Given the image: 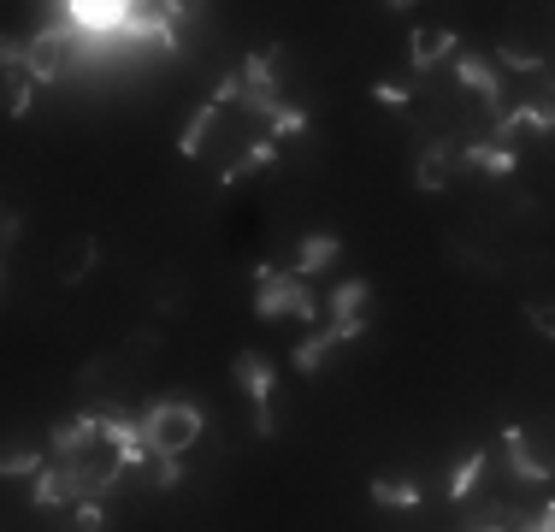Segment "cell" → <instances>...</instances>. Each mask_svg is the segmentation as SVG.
<instances>
[{"mask_svg":"<svg viewBox=\"0 0 555 532\" xmlns=\"http://www.w3.org/2000/svg\"><path fill=\"white\" fill-rule=\"evenodd\" d=\"M272 160H278V148H272V142H254V148H248L243 160H237V166L225 172V184H243V178L254 172V166H272Z\"/></svg>","mask_w":555,"mask_h":532,"instance_id":"cell-13","label":"cell"},{"mask_svg":"<svg viewBox=\"0 0 555 532\" xmlns=\"http://www.w3.org/2000/svg\"><path fill=\"white\" fill-rule=\"evenodd\" d=\"M455 48V36L449 30H426V36H414V66H432L437 54H449Z\"/></svg>","mask_w":555,"mask_h":532,"instance_id":"cell-14","label":"cell"},{"mask_svg":"<svg viewBox=\"0 0 555 532\" xmlns=\"http://www.w3.org/2000/svg\"><path fill=\"white\" fill-rule=\"evenodd\" d=\"M532 326H538L544 337H555V308H544V302H538V308H532Z\"/></svg>","mask_w":555,"mask_h":532,"instance_id":"cell-22","label":"cell"},{"mask_svg":"<svg viewBox=\"0 0 555 532\" xmlns=\"http://www.w3.org/2000/svg\"><path fill=\"white\" fill-rule=\"evenodd\" d=\"M254 314H260V320H272V314L313 320L319 308H313V296L302 290V278H296V272H266V266H260V302H254Z\"/></svg>","mask_w":555,"mask_h":532,"instance_id":"cell-2","label":"cell"},{"mask_svg":"<svg viewBox=\"0 0 555 532\" xmlns=\"http://www.w3.org/2000/svg\"><path fill=\"white\" fill-rule=\"evenodd\" d=\"M496 131L514 136V131H555V107L550 101H526V107H508L502 119H496Z\"/></svg>","mask_w":555,"mask_h":532,"instance_id":"cell-5","label":"cell"},{"mask_svg":"<svg viewBox=\"0 0 555 532\" xmlns=\"http://www.w3.org/2000/svg\"><path fill=\"white\" fill-rule=\"evenodd\" d=\"M331 308H337V326L355 337L361 332V308H367V284H343V290L331 296Z\"/></svg>","mask_w":555,"mask_h":532,"instance_id":"cell-7","label":"cell"},{"mask_svg":"<svg viewBox=\"0 0 555 532\" xmlns=\"http://www.w3.org/2000/svg\"><path fill=\"white\" fill-rule=\"evenodd\" d=\"M237 379H243V391L260 402V432H272V414H266V397H272V373H266V361L260 355H237Z\"/></svg>","mask_w":555,"mask_h":532,"instance_id":"cell-4","label":"cell"},{"mask_svg":"<svg viewBox=\"0 0 555 532\" xmlns=\"http://www.w3.org/2000/svg\"><path fill=\"white\" fill-rule=\"evenodd\" d=\"M449 166H461V154H455V148H432V154L420 160V190H443Z\"/></svg>","mask_w":555,"mask_h":532,"instance_id":"cell-9","label":"cell"},{"mask_svg":"<svg viewBox=\"0 0 555 532\" xmlns=\"http://www.w3.org/2000/svg\"><path fill=\"white\" fill-rule=\"evenodd\" d=\"M461 160H473L479 172H514V148H502V142H485V148H467Z\"/></svg>","mask_w":555,"mask_h":532,"instance_id":"cell-10","label":"cell"},{"mask_svg":"<svg viewBox=\"0 0 555 532\" xmlns=\"http://www.w3.org/2000/svg\"><path fill=\"white\" fill-rule=\"evenodd\" d=\"M331 255H337V243H331V237H308V243H302V261H296V278H302V272H319V266H331Z\"/></svg>","mask_w":555,"mask_h":532,"instance_id":"cell-15","label":"cell"},{"mask_svg":"<svg viewBox=\"0 0 555 532\" xmlns=\"http://www.w3.org/2000/svg\"><path fill=\"white\" fill-rule=\"evenodd\" d=\"M508 462H514L520 479H532V485H538V479H550V467H538L532 456H526V432H508Z\"/></svg>","mask_w":555,"mask_h":532,"instance_id":"cell-12","label":"cell"},{"mask_svg":"<svg viewBox=\"0 0 555 532\" xmlns=\"http://www.w3.org/2000/svg\"><path fill=\"white\" fill-rule=\"evenodd\" d=\"M479 473H485V456H467V467H455V485H449V491H455V497H467Z\"/></svg>","mask_w":555,"mask_h":532,"instance_id":"cell-18","label":"cell"},{"mask_svg":"<svg viewBox=\"0 0 555 532\" xmlns=\"http://www.w3.org/2000/svg\"><path fill=\"white\" fill-rule=\"evenodd\" d=\"M30 107V66L24 54H6V113H24Z\"/></svg>","mask_w":555,"mask_h":532,"instance_id":"cell-8","label":"cell"},{"mask_svg":"<svg viewBox=\"0 0 555 532\" xmlns=\"http://www.w3.org/2000/svg\"><path fill=\"white\" fill-rule=\"evenodd\" d=\"M148 473H154V485H160V491L184 485V462H178V456H154V462H148Z\"/></svg>","mask_w":555,"mask_h":532,"instance_id":"cell-16","label":"cell"},{"mask_svg":"<svg viewBox=\"0 0 555 532\" xmlns=\"http://www.w3.org/2000/svg\"><path fill=\"white\" fill-rule=\"evenodd\" d=\"M461 77H467V83H473L485 101H496V71H491V66H479V60H461Z\"/></svg>","mask_w":555,"mask_h":532,"instance_id":"cell-17","label":"cell"},{"mask_svg":"<svg viewBox=\"0 0 555 532\" xmlns=\"http://www.w3.org/2000/svg\"><path fill=\"white\" fill-rule=\"evenodd\" d=\"M65 60H71V30H42V36L24 48V66H30V77H36V83L65 77Z\"/></svg>","mask_w":555,"mask_h":532,"instance_id":"cell-3","label":"cell"},{"mask_svg":"<svg viewBox=\"0 0 555 532\" xmlns=\"http://www.w3.org/2000/svg\"><path fill=\"white\" fill-rule=\"evenodd\" d=\"M272 125H278V136H296V131H302V113H296V107H278V113H272Z\"/></svg>","mask_w":555,"mask_h":532,"instance_id":"cell-21","label":"cell"},{"mask_svg":"<svg viewBox=\"0 0 555 532\" xmlns=\"http://www.w3.org/2000/svg\"><path fill=\"white\" fill-rule=\"evenodd\" d=\"M195 438H201V414H195L189 402H160V408L142 420V444H148L154 456H184Z\"/></svg>","mask_w":555,"mask_h":532,"instance_id":"cell-1","label":"cell"},{"mask_svg":"<svg viewBox=\"0 0 555 532\" xmlns=\"http://www.w3.org/2000/svg\"><path fill=\"white\" fill-rule=\"evenodd\" d=\"M71 12V24H83V30H130V6H101V0H89V6H65Z\"/></svg>","mask_w":555,"mask_h":532,"instance_id":"cell-6","label":"cell"},{"mask_svg":"<svg viewBox=\"0 0 555 532\" xmlns=\"http://www.w3.org/2000/svg\"><path fill=\"white\" fill-rule=\"evenodd\" d=\"M372 497L390 503V509H414V503H420V485H408V479H378Z\"/></svg>","mask_w":555,"mask_h":532,"instance_id":"cell-11","label":"cell"},{"mask_svg":"<svg viewBox=\"0 0 555 532\" xmlns=\"http://www.w3.org/2000/svg\"><path fill=\"white\" fill-rule=\"evenodd\" d=\"M207 125H213V107H201V113H195V125H189V136H184V154H195V148H201Z\"/></svg>","mask_w":555,"mask_h":532,"instance_id":"cell-20","label":"cell"},{"mask_svg":"<svg viewBox=\"0 0 555 532\" xmlns=\"http://www.w3.org/2000/svg\"><path fill=\"white\" fill-rule=\"evenodd\" d=\"M532 532H555V503L544 509V515H538V521H532Z\"/></svg>","mask_w":555,"mask_h":532,"instance_id":"cell-23","label":"cell"},{"mask_svg":"<svg viewBox=\"0 0 555 532\" xmlns=\"http://www.w3.org/2000/svg\"><path fill=\"white\" fill-rule=\"evenodd\" d=\"M6 473H12V479H18V473H42V456H36V450H12V456H6Z\"/></svg>","mask_w":555,"mask_h":532,"instance_id":"cell-19","label":"cell"}]
</instances>
